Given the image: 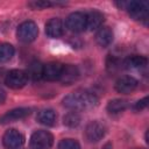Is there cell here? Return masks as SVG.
<instances>
[{
    "mask_svg": "<svg viewBox=\"0 0 149 149\" xmlns=\"http://www.w3.org/2000/svg\"><path fill=\"white\" fill-rule=\"evenodd\" d=\"M99 99L98 97L87 90H78L70 94H68L63 99V105L66 108L73 111H85L93 108L98 105Z\"/></svg>",
    "mask_w": 149,
    "mask_h": 149,
    "instance_id": "6da1fadb",
    "label": "cell"
},
{
    "mask_svg": "<svg viewBox=\"0 0 149 149\" xmlns=\"http://www.w3.org/2000/svg\"><path fill=\"white\" fill-rule=\"evenodd\" d=\"M37 35H38V28L37 24L33 21H24L16 29L17 40L23 43L33 42L37 37Z\"/></svg>",
    "mask_w": 149,
    "mask_h": 149,
    "instance_id": "7a4b0ae2",
    "label": "cell"
},
{
    "mask_svg": "<svg viewBox=\"0 0 149 149\" xmlns=\"http://www.w3.org/2000/svg\"><path fill=\"white\" fill-rule=\"evenodd\" d=\"M54 137L47 130H36L30 137V149H50Z\"/></svg>",
    "mask_w": 149,
    "mask_h": 149,
    "instance_id": "3957f363",
    "label": "cell"
},
{
    "mask_svg": "<svg viewBox=\"0 0 149 149\" xmlns=\"http://www.w3.org/2000/svg\"><path fill=\"white\" fill-rule=\"evenodd\" d=\"M126 9L128 10V14L137 21H146L148 19V2L146 1H130L127 2Z\"/></svg>",
    "mask_w": 149,
    "mask_h": 149,
    "instance_id": "277c9868",
    "label": "cell"
},
{
    "mask_svg": "<svg viewBox=\"0 0 149 149\" xmlns=\"http://www.w3.org/2000/svg\"><path fill=\"white\" fill-rule=\"evenodd\" d=\"M28 74L26 71L23 70H10L7 74H6V78H5V84L10 87V88H14V90H17V88H21L23 87L27 81H28Z\"/></svg>",
    "mask_w": 149,
    "mask_h": 149,
    "instance_id": "5b68a950",
    "label": "cell"
},
{
    "mask_svg": "<svg viewBox=\"0 0 149 149\" xmlns=\"http://www.w3.org/2000/svg\"><path fill=\"white\" fill-rule=\"evenodd\" d=\"M106 134V126L98 121H91L85 128V137L88 142H98Z\"/></svg>",
    "mask_w": 149,
    "mask_h": 149,
    "instance_id": "8992f818",
    "label": "cell"
},
{
    "mask_svg": "<svg viewBox=\"0 0 149 149\" xmlns=\"http://www.w3.org/2000/svg\"><path fill=\"white\" fill-rule=\"evenodd\" d=\"M66 28L72 33H81L86 29V14L74 12L66 19Z\"/></svg>",
    "mask_w": 149,
    "mask_h": 149,
    "instance_id": "52a82bcc",
    "label": "cell"
},
{
    "mask_svg": "<svg viewBox=\"0 0 149 149\" xmlns=\"http://www.w3.org/2000/svg\"><path fill=\"white\" fill-rule=\"evenodd\" d=\"M2 143L6 149H19L24 143V136L16 129H8L3 134Z\"/></svg>",
    "mask_w": 149,
    "mask_h": 149,
    "instance_id": "ba28073f",
    "label": "cell"
},
{
    "mask_svg": "<svg viewBox=\"0 0 149 149\" xmlns=\"http://www.w3.org/2000/svg\"><path fill=\"white\" fill-rule=\"evenodd\" d=\"M139 81L132 76H122L115 83V90L121 94L132 93L137 87Z\"/></svg>",
    "mask_w": 149,
    "mask_h": 149,
    "instance_id": "9c48e42d",
    "label": "cell"
},
{
    "mask_svg": "<svg viewBox=\"0 0 149 149\" xmlns=\"http://www.w3.org/2000/svg\"><path fill=\"white\" fill-rule=\"evenodd\" d=\"M63 65L57 62H50L45 65H43L42 70V77L45 80L54 81V80H59V77L62 74Z\"/></svg>",
    "mask_w": 149,
    "mask_h": 149,
    "instance_id": "30bf717a",
    "label": "cell"
},
{
    "mask_svg": "<svg viewBox=\"0 0 149 149\" xmlns=\"http://www.w3.org/2000/svg\"><path fill=\"white\" fill-rule=\"evenodd\" d=\"M30 108L27 107H20V108H14L12 111L6 112L3 115L0 116V123H9V122H14L21 119L27 118L30 114Z\"/></svg>",
    "mask_w": 149,
    "mask_h": 149,
    "instance_id": "8fae6325",
    "label": "cell"
},
{
    "mask_svg": "<svg viewBox=\"0 0 149 149\" xmlns=\"http://www.w3.org/2000/svg\"><path fill=\"white\" fill-rule=\"evenodd\" d=\"M64 23L61 19H50L45 24V34L51 38H58L64 35Z\"/></svg>",
    "mask_w": 149,
    "mask_h": 149,
    "instance_id": "7c38bea8",
    "label": "cell"
},
{
    "mask_svg": "<svg viewBox=\"0 0 149 149\" xmlns=\"http://www.w3.org/2000/svg\"><path fill=\"white\" fill-rule=\"evenodd\" d=\"M79 74H80L79 70L76 65H72V64L63 65V70H62V74L59 77V80L65 85H70L79 78Z\"/></svg>",
    "mask_w": 149,
    "mask_h": 149,
    "instance_id": "4fadbf2b",
    "label": "cell"
},
{
    "mask_svg": "<svg viewBox=\"0 0 149 149\" xmlns=\"http://www.w3.org/2000/svg\"><path fill=\"white\" fill-rule=\"evenodd\" d=\"M148 64V59L144 56H139V55H133L127 57L123 61V68L130 69V70H140L146 68Z\"/></svg>",
    "mask_w": 149,
    "mask_h": 149,
    "instance_id": "5bb4252c",
    "label": "cell"
},
{
    "mask_svg": "<svg viewBox=\"0 0 149 149\" xmlns=\"http://www.w3.org/2000/svg\"><path fill=\"white\" fill-rule=\"evenodd\" d=\"M95 41L102 48L108 47L113 41V31H112V29L108 28V27H101L95 34Z\"/></svg>",
    "mask_w": 149,
    "mask_h": 149,
    "instance_id": "9a60e30c",
    "label": "cell"
},
{
    "mask_svg": "<svg viewBox=\"0 0 149 149\" xmlns=\"http://www.w3.org/2000/svg\"><path fill=\"white\" fill-rule=\"evenodd\" d=\"M102 22L104 15L98 10H91L86 14V28H88L90 30L100 28Z\"/></svg>",
    "mask_w": 149,
    "mask_h": 149,
    "instance_id": "2e32d148",
    "label": "cell"
},
{
    "mask_svg": "<svg viewBox=\"0 0 149 149\" xmlns=\"http://www.w3.org/2000/svg\"><path fill=\"white\" fill-rule=\"evenodd\" d=\"M37 121L44 126L51 127L56 122V113L50 108L41 109L37 114Z\"/></svg>",
    "mask_w": 149,
    "mask_h": 149,
    "instance_id": "e0dca14e",
    "label": "cell"
},
{
    "mask_svg": "<svg viewBox=\"0 0 149 149\" xmlns=\"http://www.w3.org/2000/svg\"><path fill=\"white\" fill-rule=\"evenodd\" d=\"M128 107V101L125 99H113L107 104V111L109 114H119Z\"/></svg>",
    "mask_w": 149,
    "mask_h": 149,
    "instance_id": "ac0fdd59",
    "label": "cell"
},
{
    "mask_svg": "<svg viewBox=\"0 0 149 149\" xmlns=\"http://www.w3.org/2000/svg\"><path fill=\"white\" fill-rule=\"evenodd\" d=\"M14 56V48L9 43H1L0 44V63L8 62Z\"/></svg>",
    "mask_w": 149,
    "mask_h": 149,
    "instance_id": "d6986e66",
    "label": "cell"
},
{
    "mask_svg": "<svg viewBox=\"0 0 149 149\" xmlns=\"http://www.w3.org/2000/svg\"><path fill=\"white\" fill-rule=\"evenodd\" d=\"M63 122L65 126L70 127V128H73V127H77L79 123H80V115L77 111H72V112H69L64 115L63 118Z\"/></svg>",
    "mask_w": 149,
    "mask_h": 149,
    "instance_id": "ffe728a7",
    "label": "cell"
},
{
    "mask_svg": "<svg viewBox=\"0 0 149 149\" xmlns=\"http://www.w3.org/2000/svg\"><path fill=\"white\" fill-rule=\"evenodd\" d=\"M42 70H43V65H41L38 62H34L29 65L27 74H28V77H31L34 80H37V79L42 78Z\"/></svg>",
    "mask_w": 149,
    "mask_h": 149,
    "instance_id": "44dd1931",
    "label": "cell"
},
{
    "mask_svg": "<svg viewBox=\"0 0 149 149\" xmlns=\"http://www.w3.org/2000/svg\"><path fill=\"white\" fill-rule=\"evenodd\" d=\"M57 149H80V146L73 139H64L58 143Z\"/></svg>",
    "mask_w": 149,
    "mask_h": 149,
    "instance_id": "7402d4cb",
    "label": "cell"
},
{
    "mask_svg": "<svg viewBox=\"0 0 149 149\" xmlns=\"http://www.w3.org/2000/svg\"><path fill=\"white\" fill-rule=\"evenodd\" d=\"M122 65H123V63H121V61H119V59L115 58V57L109 56L108 59H107V69H108V71L112 72V73L118 72V71L122 68Z\"/></svg>",
    "mask_w": 149,
    "mask_h": 149,
    "instance_id": "603a6c76",
    "label": "cell"
},
{
    "mask_svg": "<svg viewBox=\"0 0 149 149\" xmlns=\"http://www.w3.org/2000/svg\"><path fill=\"white\" fill-rule=\"evenodd\" d=\"M52 5H57V3H54V2H50V1H33V2H29V6L33 7V8H45V7H49V6H52Z\"/></svg>",
    "mask_w": 149,
    "mask_h": 149,
    "instance_id": "cb8c5ba5",
    "label": "cell"
},
{
    "mask_svg": "<svg viewBox=\"0 0 149 149\" xmlns=\"http://www.w3.org/2000/svg\"><path fill=\"white\" fill-rule=\"evenodd\" d=\"M148 98L147 97H144L143 99H141V100H139L136 104H135V109H137V111H142V109H144L146 107H147V105H148Z\"/></svg>",
    "mask_w": 149,
    "mask_h": 149,
    "instance_id": "d4e9b609",
    "label": "cell"
},
{
    "mask_svg": "<svg viewBox=\"0 0 149 149\" xmlns=\"http://www.w3.org/2000/svg\"><path fill=\"white\" fill-rule=\"evenodd\" d=\"M6 100V93L2 88H0V104H3Z\"/></svg>",
    "mask_w": 149,
    "mask_h": 149,
    "instance_id": "484cf974",
    "label": "cell"
}]
</instances>
